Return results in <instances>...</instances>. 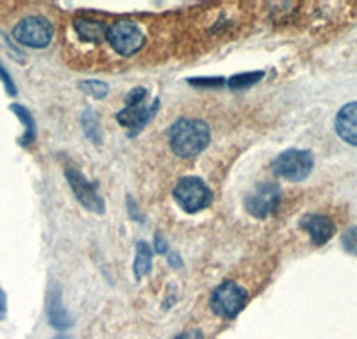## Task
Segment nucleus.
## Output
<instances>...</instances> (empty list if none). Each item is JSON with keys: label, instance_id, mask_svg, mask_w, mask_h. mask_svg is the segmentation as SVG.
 I'll return each mask as SVG.
<instances>
[{"label": "nucleus", "instance_id": "9b49d317", "mask_svg": "<svg viewBox=\"0 0 357 339\" xmlns=\"http://www.w3.org/2000/svg\"><path fill=\"white\" fill-rule=\"evenodd\" d=\"M336 133L343 142L357 146V102L343 105L336 114Z\"/></svg>", "mask_w": 357, "mask_h": 339}, {"label": "nucleus", "instance_id": "f8f14e48", "mask_svg": "<svg viewBox=\"0 0 357 339\" xmlns=\"http://www.w3.org/2000/svg\"><path fill=\"white\" fill-rule=\"evenodd\" d=\"M49 322L54 329H66L72 325V318L66 312L65 306L61 300V291L54 287L49 295Z\"/></svg>", "mask_w": 357, "mask_h": 339}, {"label": "nucleus", "instance_id": "5701e85b", "mask_svg": "<svg viewBox=\"0 0 357 339\" xmlns=\"http://www.w3.org/2000/svg\"><path fill=\"white\" fill-rule=\"evenodd\" d=\"M154 243H155V252H159V254H167L168 245H167V241L162 239L161 234H155Z\"/></svg>", "mask_w": 357, "mask_h": 339}, {"label": "nucleus", "instance_id": "9d476101", "mask_svg": "<svg viewBox=\"0 0 357 339\" xmlns=\"http://www.w3.org/2000/svg\"><path fill=\"white\" fill-rule=\"evenodd\" d=\"M301 227L307 232L311 241L317 246L325 245L333 238L334 230H336L333 220L324 216V214H305L301 220Z\"/></svg>", "mask_w": 357, "mask_h": 339}, {"label": "nucleus", "instance_id": "39448f33", "mask_svg": "<svg viewBox=\"0 0 357 339\" xmlns=\"http://www.w3.org/2000/svg\"><path fill=\"white\" fill-rule=\"evenodd\" d=\"M174 197L186 213H199L213 202L211 190L199 177L181 179L174 190Z\"/></svg>", "mask_w": 357, "mask_h": 339}, {"label": "nucleus", "instance_id": "423d86ee", "mask_svg": "<svg viewBox=\"0 0 357 339\" xmlns=\"http://www.w3.org/2000/svg\"><path fill=\"white\" fill-rule=\"evenodd\" d=\"M13 36L24 47L29 49H45L49 47L54 36V29L50 22L43 17H27L22 18L15 29Z\"/></svg>", "mask_w": 357, "mask_h": 339}, {"label": "nucleus", "instance_id": "6ab92c4d", "mask_svg": "<svg viewBox=\"0 0 357 339\" xmlns=\"http://www.w3.org/2000/svg\"><path fill=\"white\" fill-rule=\"evenodd\" d=\"M341 243H343V248H345L349 254L356 255L357 257V227H352V229L347 230L345 234H343Z\"/></svg>", "mask_w": 357, "mask_h": 339}, {"label": "nucleus", "instance_id": "a878e982", "mask_svg": "<svg viewBox=\"0 0 357 339\" xmlns=\"http://www.w3.org/2000/svg\"><path fill=\"white\" fill-rule=\"evenodd\" d=\"M56 339H70V338H66V336H57Z\"/></svg>", "mask_w": 357, "mask_h": 339}, {"label": "nucleus", "instance_id": "2eb2a0df", "mask_svg": "<svg viewBox=\"0 0 357 339\" xmlns=\"http://www.w3.org/2000/svg\"><path fill=\"white\" fill-rule=\"evenodd\" d=\"M152 270V248L149 243L138 241L136 245V257H134V277L142 280Z\"/></svg>", "mask_w": 357, "mask_h": 339}, {"label": "nucleus", "instance_id": "b1692460", "mask_svg": "<svg viewBox=\"0 0 357 339\" xmlns=\"http://www.w3.org/2000/svg\"><path fill=\"white\" fill-rule=\"evenodd\" d=\"M6 312H8V296H6L4 289L0 287V319L6 318Z\"/></svg>", "mask_w": 357, "mask_h": 339}, {"label": "nucleus", "instance_id": "6e6552de", "mask_svg": "<svg viewBox=\"0 0 357 339\" xmlns=\"http://www.w3.org/2000/svg\"><path fill=\"white\" fill-rule=\"evenodd\" d=\"M280 200V188L273 182H259L245 198V209L256 218H266L277 209Z\"/></svg>", "mask_w": 357, "mask_h": 339}, {"label": "nucleus", "instance_id": "a211bd4d", "mask_svg": "<svg viewBox=\"0 0 357 339\" xmlns=\"http://www.w3.org/2000/svg\"><path fill=\"white\" fill-rule=\"evenodd\" d=\"M81 89L86 95H89V97L104 98L107 95V91H109V86L102 81H84L81 82Z\"/></svg>", "mask_w": 357, "mask_h": 339}, {"label": "nucleus", "instance_id": "ddd939ff", "mask_svg": "<svg viewBox=\"0 0 357 339\" xmlns=\"http://www.w3.org/2000/svg\"><path fill=\"white\" fill-rule=\"evenodd\" d=\"M75 29L79 36L91 43H98L107 36V25L100 20H91V18H77Z\"/></svg>", "mask_w": 357, "mask_h": 339}, {"label": "nucleus", "instance_id": "f257e3e1", "mask_svg": "<svg viewBox=\"0 0 357 339\" xmlns=\"http://www.w3.org/2000/svg\"><path fill=\"white\" fill-rule=\"evenodd\" d=\"M211 130L204 120L183 118L175 121L170 129V145L181 158H195L209 145Z\"/></svg>", "mask_w": 357, "mask_h": 339}, {"label": "nucleus", "instance_id": "dca6fc26", "mask_svg": "<svg viewBox=\"0 0 357 339\" xmlns=\"http://www.w3.org/2000/svg\"><path fill=\"white\" fill-rule=\"evenodd\" d=\"M81 126L82 130H84L86 137H88L89 142L97 143L100 145L102 143V129L100 123H98V116L93 113L91 110H86L81 116Z\"/></svg>", "mask_w": 357, "mask_h": 339}, {"label": "nucleus", "instance_id": "0eeeda50", "mask_svg": "<svg viewBox=\"0 0 357 339\" xmlns=\"http://www.w3.org/2000/svg\"><path fill=\"white\" fill-rule=\"evenodd\" d=\"M106 38L114 52H118L120 56H132L145 43V36H143L138 25L127 20L116 22L111 27H107Z\"/></svg>", "mask_w": 357, "mask_h": 339}, {"label": "nucleus", "instance_id": "1a4fd4ad", "mask_svg": "<svg viewBox=\"0 0 357 339\" xmlns=\"http://www.w3.org/2000/svg\"><path fill=\"white\" fill-rule=\"evenodd\" d=\"M65 174L66 179H68L70 188L73 190V193H75L79 202H81L86 209L91 211V213L104 214L106 204H104V198L100 197V193H98L97 186H95L93 182H89L79 170L72 168V166L66 168Z\"/></svg>", "mask_w": 357, "mask_h": 339}, {"label": "nucleus", "instance_id": "412c9836", "mask_svg": "<svg viewBox=\"0 0 357 339\" xmlns=\"http://www.w3.org/2000/svg\"><path fill=\"white\" fill-rule=\"evenodd\" d=\"M190 84L199 86V88H220L225 84V79L222 77H211V79H191Z\"/></svg>", "mask_w": 357, "mask_h": 339}, {"label": "nucleus", "instance_id": "7ed1b4c3", "mask_svg": "<svg viewBox=\"0 0 357 339\" xmlns=\"http://www.w3.org/2000/svg\"><path fill=\"white\" fill-rule=\"evenodd\" d=\"M248 300V293L234 280H223L211 293V309L215 315L222 318L232 319L245 309Z\"/></svg>", "mask_w": 357, "mask_h": 339}, {"label": "nucleus", "instance_id": "20e7f679", "mask_svg": "<svg viewBox=\"0 0 357 339\" xmlns=\"http://www.w3.org/2000/svg\"><path fill=\"white\" fill-rule=\"evenodd\" d=\"M312 166H314V158H312V153L309 150L291 149L277 156L272 165V170L277 177L298 182L309 177Z\"/></svg>", "mask_w": 357, "mask_h": 339}, {"label": "nucleus", "instance_id": "393cba45", "mask_svg": "<svg viewBox=\"0 0 357 339\" xmlns=\"http://www.w3.org/2000/svg\"><path fill=\"white\" fill-rule=\"evenodd\" d=\"M168 257H170V263H172V266H175V268L183 266V261H181V257H178L177 254H174V252H172V254L168 255Z\"/></svg>", "mask_w": 357, "mask_h": 339}, {"label": "nucleus", "instance_id": "aec40b11", "mask_svg": "<svg viewBox=\"0 0 357 339\" xmlns=\"http://www.w3.org/2000/svg\"><path fill=\"white\" fill-rule=\"evenodd\" d=\"M0 82L4 84L6 91H8L9 97H17V86H15V81H13L11 73L4 68V65L0 63Z\"/></svg>", "mask_w": 357, "mask_h": 339}, {"label": "nucleus", "instance_id": "4468645a", "mask_svg": "<svg viewBox=\"0 0 357 339\" xmlns=\"http://www.w3.org/2000/svg\"><path fill=\"white\" fill-rule=\"evenodd\" d=\"M9 110L17 114L18 120H20L25 127L24 136H22V140H20V145L29 146L31 143L34 142V140H36V134H38L36 121H34L33 114H31V111H29L27 107H24V105H20V104H11L9 105Z\"/></svg>", "mask_w": 357, "mask_h": 339}, {"label": "nucleus", "instance_id": "f3484780", "mask_svg": "<svg viewBox=\"0 0 357 339\" xmlns=\"http://www.w3.org/2000/svg\"><path fill=\"white\" fill-rule=\"evenodd\" d=\"M264 77V72H247L240 73V75H234L232 79H229V88L232 91H241V89H247L250 86L257 84Z\"/></svg>", "mask_w": 357, "mask_h": 339}, {"label": "nucleus", "instance_id": "4be33fe9", "mask_svg": "<svg viewBox=\"0 0 357 339\" xmlns=\"http://www.w3.org/2000/svg\"><path fill=\"white\" fill-rule=\"evenodd\" d=\"M175 339H204V334L199 331V329H191V331H186L181 336H177Z\"/></svg>", "mask_w": 357, "mask_h": 339}, {"label": "nucleus", "instance_id": "f03ea898", "mask_svg": "<svg viewBox=\"0 0 357 339\" xmlns=\"http://www.w3.org/2000/svg\"><path fill=\"white\" fill-rule=\"evenodd\" d=\"M146 97V89L145 88H134L132 91H129L126 98V107H123L120 113L116 114L118 121L122 126L129 127V136H136L138 133H142L146 127V123L155 116L159 107V100L154 102V105H149L145 107L143 102H145Z\"/></svg>", "mask_w": 357, "mask_h": 339}]
</instances>
